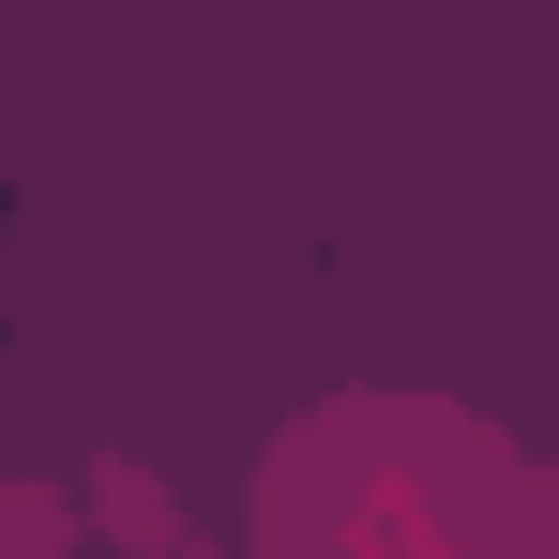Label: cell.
<instances>
[{
	"label": "cell",
	"instance_id": "cell-1",
	"mask_svg": "<svg viewBox=\"0 0 559 559\" xmlns=\"http://www.w3.org/2000/svg\"><path fill=\"white\" fill-rule=\"evenodd\" d=\"M514 530V468L454 408H333L258 499V559H530Z\"/></svg>",
	"mask_w": 559,
	"mask_h": 559
}]
</instances>
